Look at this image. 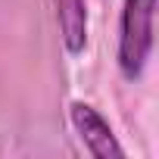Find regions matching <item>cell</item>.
Here are the masks:
<instances>
[{
  "mask_svg": "<svg viewBox=\"0 0 159 159\" xmlns=\"http://www.w3.org/2000/svg\"><path fill=\"white\" fill-rule=\"evenodd\" d=\"M56 7V22L62 44L72 56L84 53L88 47V0H53Z\"/></svg>",
  "mask_w": 159,
  "mask_h": 159,
  "instance_id": "3",
  "label": "cell"
},
{
  "mask_svg": "<svg viewBox=\"0 0 159 159\" xmlns=\"http://www.w3.org/2000/svg\"><path fill=\"white\" fill-rule=\"evenodd\" d=\"M69 116H72V125H75L78 137H81V143L88 147L91 156H97V159H122V156H125V150H122V143L116 140L109 122H106L91 103L75 100V103L69 106Z\"/></svg>",
  "mask_w": 159,
  "mask_h": 159,
  "instance_id": "2",
  "label": "cell"
},
{
  "mask_svg": "<svg viewBox=\"0 0 159 159\" xmlns=\"http://www.w3.org/2000/svg\"><path fill=\"white\" fill-rule=\"evenodd\" d=\"M153 19L156 0H125L119 28V69L128 81H137L153 50Z\"/></svg>",
  "mask_w": 159,
  "mask_h": 159,
  "instance_id": "1",
  "label": "cell"
}]
</instances>
